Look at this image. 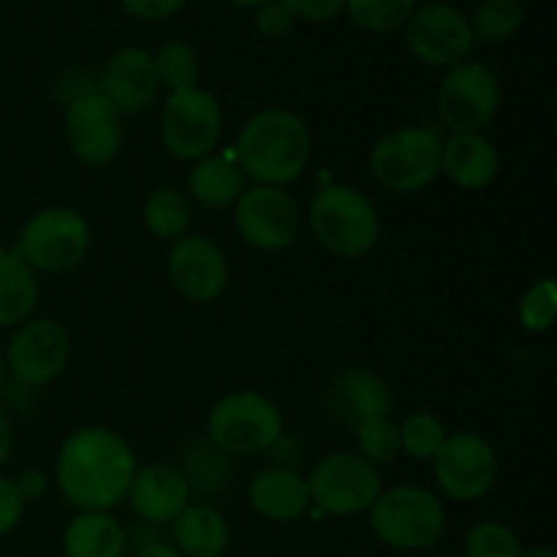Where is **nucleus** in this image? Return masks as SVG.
Returning <instances> with one entry per match:
<instances>
[{"instance_id": "nucleus-8", "label": "nucleus", "mask_w": 557, "mask_h": 557, "mask_svg": "<svg viewBox=\"0 0 557 557\" xmlns=\"http://www.w3.org/2000/svg\"><path fill=\"white\" fill-rule=\"evenodd\" d=\"M310 506L332 517H357L373 506L384 484L379 468L370 466L357 451H332L321 457L305 476Z\"/></svg>"}, {"instance_id": "nucleus-20", "label": "nucleus", "mask_w": 557, "mask_h": 557, "mask_svg": "<svg viewBox=\"0 0 557 557\" xmlns=\"http://www.w3.org/2000/svg\"><path fill=\"white\" fill-rule=\"evenodd\" d=\"M248 500L259 517L270 522H297L308 515L310 493L305 476L294 468L272 466L253 476L248 487Z\"/></svg>"}, {"instance_id": "nucleus-1", "label": "nucleus", "mask_w": 557, "mask_h": 557, "mask_svg": "<svg viewBox=\"0 0 557 557\" xmlns=\"http://www.w3.org/2000/svg\"><path fill=\"white\" fill-rule=\"evenodd\" d=\"M136 468V455L123 435L90 424L65 435L54 460V479L74 509L109 511L125 500Z\"/></svg>"}, {"instance_id": "nucleus-29", "label": "nucleus", "mask_w": 557, "mask_h": 557, "mask_svg": "<svg viewBox=\"0 0 557 557\" xmlns=\"http://www.w3.org/2000/svg\"><path fill=\"white\" fill-rule=\"evenodd\" d=\"M468 22H471L476 41L504 44L522 27L525 9H522L520 0H479Z\"/></svg>"}, {"instance_id": "nucleus-5", "label": "nucleus", "mask_w": 557, "mask_h": 557, "mask_svg": "<svg viewBox=\"0 0 557 557\" xmlns=\"http://www.w3.org/2000/svg\"><path fill=\"white\" fill-rule=\"evenodd\" d=\"M90 223L71 207H44L22 226L14 253L33 272L63 275L76 270L90 250Z\"/></svg>"}, {"instance_id": "nucleus-32", "label": "nucleus", "mask_w": 557, "mask_h": 557, "mask_svg": "<svg viewBox=\"0 0 557 557\" xmlns=\"http://www.w3.org/2000/svg\"><path fill=\"white\" fill-rule=\"evenodd\" d=\"M354 433H357V455L370 466H389L403 455L400 428L389 417L370 419V422L359 424Z\"/></svg>"}, {"instance_id": "nucleus-36", "label": "nucleus", "mask_w": 557, "mask_h": 557, "mask_svg": "<svg viewBox=\"0 0 557 557\" xmlns=\"http://www.w3.org/2000/svg\"><path fill=\"white\" fill-rule=\"evenodd\" d=\"M294 20H308V22H330L346 9V0H283Z\"/></svg>"}, {"instance_id": "nucleus-26", "label": "nucleus", "mask_w": 557, "mask_h": 557, "mask_svg": "<svg viewBox=\"0 0 557 557\" xmlns=\"http://www.w3.org/2000/svg\"><path fill=\"white\" fill-rule=\"evenodd\" d=\"M180 473L188 482L190 493L215 495L228 487V482L234 479V457L212 444L210 438H199L185 449Z\"/></svg>"}, {"instance_id": "nucleus-45", "label": "nucleus", "mask_w": 557, "mask_h": 557, "mask_svg": "<svg viewBox=\"0 0 557 557\" xmlns=\"http://www.w3.org/2000/svg\"><path fill=\"white\" fill-rule=\"evenodd\" d=\"M234 5H239V9H261L264 3H270V0H232Z\"/></svg>"}, {"instance_id": "nucleus-28", "label": "nucleus", "mask_w": 557, "mask_h": 557, "mask_svg": "<svg viewBox=\"0 0 557 557\" xmlns=\"http://www.w3.org/2000/svg\"><path fill=\"white\" fill-rule=\"evenodd\" d=\"M152 65H156L158 85L166 87L169 92L199 87V54L188 41L180 38L163 41L152 52Z\"/></svg>"}, {"instance_id": "nucleus-18", "label": "nucleus", "mask_w": 557, "mask_h": 557, "mask_svg": "<svg viewBox=\"0 0 557 557\" xmlns=\"http://www.w3.org/2000/svg\"><path fill=\"white\" fill-rule=\"evenodd\" d=\"M324 408L337 424L357 430L370 419L389 417L392 392L381 375L364 368H348L326 386Z\"/></svg>"}, {"instance_id": "nucleus-14", "label": "nucleus", "mask_w": 557, "mask_h": 557, "mask_svg": "<svg viewBox=\"0 0 557 557\" xmlns=\"http://www.w3.org/2000/svg\"><path fill=\"white\" fill-rule=\"evenodd\" d=\"M71 357V341L63 324L54 319H33L20 324L5 346V370L11 379L30 389L52 384L65 370Z\"/></svg>"}, {"instance_id": "nucleus-33", "label": "nucleus", "mask_w": 557, "mask_h": 557, "mask_svg": "<svg viewBox=\"0 0 557 557\" xmlns=\"http://www.w3.org/2000/svg\"><path fill=\"white\" fill-rule=\"evenodd\" d=\"M466 557H522V544L509 525L484 520L468 531Z\"/></svg>"}, {"instance_id": "nucleus-24", "label": "nucleus", "mask_w": 557, "mask_h": 557, "mask_svg": "<svg viewBox=\"0 0 557 557\" xmlns=\"http://www.w3.org/2000/svg\"><path fill=\"white\" fill-rule=\"evenodd\" d=\"M125 549V528L109 511H79L65 525V557H123Z\"/></svg>"}, {"instance_id": "nucleus-27", "label": "nucleus", "mask_w": 557, "mask_h": 557, "mask_svg": "<svg viewBox=\"0 0 557 557\" xmlns=\"http://www.w3.org/2000/svg\"><path fill=\"white\" fill-rule=\"evenodd\" d=\"M141 221L152 237L163 243L185 237L190 226V199L177 188H156L145 199Z\"/></svg>"}, {"instance_id": "nucleus-42", "label": "nucleus", "mask_w": 557, "mask_h": 557, "mask_svg": "<svg viewBox=\"0 0 557 557\" xmlns=\"http://www.w3.org/2000/svg\"><path fill=\"white\" fill-rule=\"evenodd\" d=\"M11 449H14V428H11L9 413L0 408V468L9 462Z\"/></svg>"}, {"instance_id": "nucleus-11", "label": "nucleus", "mask_w": 557, "mask_h": 557, "mask_svg": "<svg viewBox=\"0 0 557 557\" xmlns=\"http://www.w3.org/2000/svg\"><path fill=\"white\" fill-rule=\"evenodd\" d=\"M406 47L422 63L433 69H451L471 60L473 38L468 14L446 0H430L417 5L406 22Z\"/></svg>"}, {"instance_id": "nucleus-9", "label": "nucleus", "mask_w": 557, "mask_h": 557, "mask_svg": "<svg viewBox=\"0 0 557 557\" xmlns=\"http://www.w3.org/2000/svg\"><path fill=\"white\" fill-rule=\"evenodd\" d=\"M223 134V109L210 90L188 87L169 92L161 112V141L180 161L212 156Z\"/></svg>"}, {"instance_id": "nucleus-3", "label": "nucleus", "mask_w": 557, "mask_h": 557, "mask_svg": "<svg viewBox=\"0 0 557 557\" xmlns=\"http://www.w3.org/2000/svg\"><path fill=\"white\" fill-rule=\"evenodd\" d=\"M308 221L313 237L341 259H362L381 237L379 210L354 185H324L310 199Z\"/></svg>"}, {"instance_id": "nucleus-43", "label": "nucleus", "mask_w": 557, "mask_h": 557, "mask_svg": "<svg viewBox=\"0 0 557 557\" xmlns=\"http://www.w3.org/2000/svg\"><path fill=\"white\" fill-rule=\"evenodd\" d=\"M134 557H183V555L174 549V544L163 542L161 539V542H152V544H147V547L136 549Z\"/></svg>"}, {"instance_id": "nucleus-10", "label": "nucleus", "mask_w": 557, "mask_h": 557, "mask_svg": "<svg viewBox=\"0 0 557 557\" xmlns=\"http://www.w3.org/2000/svg\"><path fill=\"white\" fill-rule=\"evenodd\" d=\"M498 109L500 82L487 63L466 60L446 71L438 87V114L451 134H482Z\"/></svg>"}, {"instance_id": "nucleus-6", "label": "nucleus", "mask_w": 557, "mask_h": 557, "mask_svg": "<svg viewBox=\"0 0 557 557\" xmlns=\"http://www.w3.org/2000/svg\"><path fill=\"white\" fill-rule=\"evenodd\" d=\"M441 145L428 125L392 128L370 150V172L392 194H419L441 174Z\"/></svg>"}, {"instance_id": "nucleus-30", "label": "nucleus", "mask_w": 557, "mask_h": 557, "mask_svg": "<svg viewBox=\"0 0 557 557\" xmlns=\"http://www.w3.org/2000/svg\"><path fill=\"white\" fill-rule=\"evenodd\" d=\"M417 9V0H346L348 16L368 33H392L406 27L408 16Z\"/></svg>"}, {"instance_id": "nucleus-7", "label": "nucleus", "mask_w": 557, "mask_h": 557, "mask_svg": "<svg viewBox=\"0 0 557 557\" xmlns=\"http://www.w3.org/2000/svg\"><path fill=\"white\" fill-rule=\"evenodd\" d=\"M283 435V413L267 395L239 389L223 395L207 417V438L226 455H261Z\"/></svg>"}, {"instance_id": "nucleus-35", "label": "nucleus", "mask_w": 557, "mask_h": 557, "mask_svg": "<svg viewBox=\"0 0 557 557\" xmlns=\"http://www.w3.org/2000/svg\"><path fill=\"white\" fill-rule=\"evenodd\" d=\"M256 27L267 38H283L294 27V14L283 0H270L261 9H256Z\"/></svg>"}, {"instance_id": "nucleus-12", "label": "nucleus", "mask_w": 557, "mask_h": 557, "mask_svg": "<svg viewBox=\"0 0 557 557\" xmlns=\"http://www.w3.org/2000/svg\"><path fill=\"white\" fill-rule=\"evenodd\" d=\"M433 473L446 498L471 504L493 490L498 479V455L484 435L460 430L446 435L444 446L433 457Z\"/></svg>"}, {"instance_id": "nucleus-15", "label": "nucleus", "mask_w": 557, "mask_h": 557, "mask_svg": "<svg viewBox=\"0 0 557 557\" xmlns=\"http://www.w3.org/2000/svg\"><path fill=\"white\" fill-rule=\"evenodd\" d=\"M166 275L180 297L188 302H212L228 286L226 253L207 234H185L169 248Z\"/></svg>"}, {"instance_id": "nucleus-16", "label": "nucleus", "mask_w": 557, "mask_h": 557, "mask_svg": "<svg viewBox=\"0 0 557 557\" xmlns=\"http://www.w3.org/2000/svg\"><path fill=\"white\" fill-rule=\"evenodd\" d=\"M65 139L82 163L107 166L123 147V117L101 92H87L65 107Z\"/></svg>"}, {"instance_id": "nucleus-19", "label": "nucleus", "mask_w": 557, "mask_h": 557, "mask_svg": "<svg viewBox=\"0 0 557 557\" xmlns=\"http://www.w3.org/2000/svg\"><path fill=\"white\" fill-rule=\"evenodd\" d=\"M125 498L141 522L161 528L177 520L180 511L190 504V490L180 468L152 462V466L136 468Z\"/></svg>"}, {"instance_id": "nucleus-46", "label": "nucleus", "mask_w": 557, "mask_h": 557, "mask_svg": "<svg viewBox=\"0 0 557 557\" xmlns=\"http://www.w3.org/2000/svg\"><path fill=\"white\" fill-rule=\"evenodd\" d=\"M5 384H9V370H5V359L0 354V392L5 389Z\"/></svg>"}, {"instance_id": "nucleus-22", "label": "nucleus", "mask_w": 557, "mask_h": 557, "mask_svg": "<svg viewBox=\"0 0 557 557\" xmlns=\"http://www.w3.org/2000/svg\"><path fill=\"white\" fill-rule=\"evenodd\" d=\"M172 536L183 557H221L232 542V528L215 506L188 504L172 522Z\"/></svg>"}, {"instance_id": "nucleus-17", "label": "nucleus", "mask_w": 557, "mask_h": 557, "mask_svg": "<svg viewBox=\"0 0 557 557\" xmlns=\"http://www.w3.org/2000/svg\"><path fill=\"white\" fill-rule=\"evenodd\" d=\"M158 76L152 52L141 47H123L107 60L98 79V92L117 109V114H139L156 103Z\"/></svg>"}, {"instance_id": "nucleus-40", "label": "nucleus", "mask_w": 557, "mask_h": 557, "mask_svg": "<svg viewBox=\"0 0 557 557\" xmlns=\"http://www.w3.org/2000/svg\"><path fill=\"white\" fill-rule=\"evenodd\" d=\"M14 487L16 493H20V498L25 500V504H30V500H38L47 495L49 482L41 471H33L30 468V471H22L20 476L14 479Z\"/></svg>"}, {"instance_id": "nucleus-21", "label": "nucleus", "mask_w": 557, "mask_h": 557, "mask_svg": "<svg viewBox=\"0 0 557 557\" xmlns=\"http://www.w3.org/2000/svg\"><path fill=\"white\" fill-rule=\"evenodd\" d=\"M500 158L484 134H451L441 145V174L462 190H482L498 177Z\"/></svg>"}, {"instance_id": "nucleus-39", "label": "nucleus", "mask_w": 557, "mask_h": 557, "mask_svg": "<svg viewBox=\"0 0 557 557\" xmlns=\"http://www.w3.org/2000/svg\"><path fill=\"white\" fill-rule=\"evenodd\" d=\"M96 90H98V82L90 79L85 71H65V74L58 79V96L63 98L65 107H69L71 101H76V98Z\"/></svg>"}, {"instance_id": "nucleus-37", "label": "nucleus", "mask_w": 557, "mask_h": 557, "mask_svg": "<svg viewBox=\"0 0 557 557\" xmlns=\"http://www.w3.org/2000/svg\"><path fill=\"white\" fill-rule=\"evenodd\" d=\"M185 3H188V0H120L125 14L145 22H158L166 20V16H174Z\"/></svg>"}, {"instance_id": "nucleus-25", "label": "nucleus", "mask_w": 557, "mask_h": 557, "mask_svg": "<svg viewBox=\"0 0 557 557\" xmlns=\"http://www.w3.org/2000/svg\"><path fill=\"white\" fill-rule=\"evenodd\" d=\"M36 302V272L16 253H0V326L25 324Z\"/></svg>"}, {"instance_id": "nucleus-34", "label": "nucleus", "mask_w": 557, "mask_h": 557, "mask_svg": "<svg viewBox=\"0 0 557 557\" xmlns=\"http://www.w3.org/2000/svg\"><path fill=\"white\" fill-rule=\"evenodd\" d=\"M557 315V288L553 277L533 283L520 299V324L533 335H544L553 330Z\"/></svg>"}, {"instance_id": "nucleus-31", "label": "nucleus", "mask_w": 557, "mask_h": 557, "mask_svg": "<svg viewBox=\"0 0 557 557\" xmlns=\"http://www.w3.org/2000/svg\"><path fill=\"white\" fill-rule=\"evenodd\" d=\"M400 428V449L406 451L411 460L433 462L438 449L446 441V428L438 417L428 411H417L406 417V422L397 424Z\"/></svg>"}, {"instance_id": "nucleus-41", "label": "nucleus", "mask_w": 557, "mask_h": 557, "mask_svg": "<svg viewBox=\"0 0 557 557\" xmlns=\"http://www.w3.org/2000/svg\"><path fill=\"white\" fill-rule=\"evenodd\" d=\"M134 542L136 549L147 547V544L152 542H161L158 539V525H150V522H136V528H131V531H125V544Z\"/></svg>"}, {"instance_id": "nucleus-13", "label": "nucleus", "mask_w": 557, "mask_h": 557, "mask_svg": "<svg viewBox=\"0 0 557 557\" xmlns=\"http://www.w3.org/2000/svg\"><path fill=\"white\" fill-rule=\"evenodd\" d=\"M299 207L292 194L272 185L245 188L234 205V226L237 234L256 250L275 253L286 250L299 237Z\"/></svg>"}, {"instance_id": "nucleus-44", "label": "nucleus", "mask_w": 557, "mask_h": 557, "mask_svg": "<svg viewBox=\"0 0 557 557\" xmlns=\"http://www.w3.org/2000/svg\"><path fill=\"white\" fill-rule=\"evenodd\" d=\"M522 557H557L553 547H544V544H536L531 549H522Z\"/></svg>"}, {"instance_id": "nucleus-23", "label": "nucleus", "mask_w": 557, "mask_h": 557, "mask_svg": "<svg viewBox=\"0 0 557 557\" xmlns=\"http://www.w3.org/2000/svg\"><path fill=\"white\" fill-rule=\"evenodd\" d=\"M248 188V177L237 166L234 156H207L188 172V196L210 210H226L237 205Z\"/></svg>"}, {"instance_id": "nucleus-4", "label": "nucleus", "mask_w": 557, "mask_h": 557, "mask_svg": "<svg viewBox=\"0 0 557 557\" xmlns=\"http://www.w3.org/2000/svg\"><path fill=\"white\" fill-rule=\"evenodd\" d=\"M370 531L386 547L403 553L430 549L444 539L446 509L435 493L417 484L381 490L370 506Z\"/></svg>"}, {"instance_id": "nucleus-2", "label": "nucleus", "mask_w": 557, "mask_h": 557, "mask_svg": "<svg viewBox=\"0 0 557 557\" xmlns=\"http://www.w3.org/2000/svg\"><path fill=\"white\" fill-rule=\"evenodd\" d=\"M234 161L253 185L283 188L297 183L310 163L308 125L292 109H259L239 131Z\"/></svg>"}, {"instance_id": "nucleus-38", "label": "nucleus", "mask_w": 557, "mask_h": 557, "mask_svg": "<svg viewBox=\"0 0 557 557\" xmlns=\"http://www.w3.org/2000/svg\"><path fill=\"white\" fill-rule=\"evenodd\" d=\"M25 511V500L20 498L14 487V479L0 476V536L14 531Z\"/></svg>"}]
</instances>
